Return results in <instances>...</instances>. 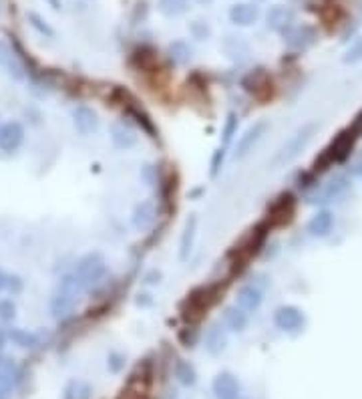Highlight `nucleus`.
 <instances>
[{"mask_svg":"<svg viewBox=\"0 0 362 399\" xmlns=\"http://www.w3.org/2000/svg\"><path fill=\"white\" fill-rule=\"evenodd\" d=\"M356 141H359L356 133L346 125V127L338 133L337 137L322 150V154L316 158V161H314V172H316V174H322V172H326L330 165L342 163V161L348 160L350 154H352V150H354V145H356Z\"/></svg>","mask_w":362,"mask_h":399,"instance_id":"obj_1","label":"nucleus"},{"mask_svg":"<svg viewBox=\"0 0 362 399\" xmlns=\"http://www.w3.org/2000/svg\"><path fill=\"white\" fill-rule=\"evenodd\" d=\"M71 274L75 276L81 293L83 291H91L107 276V260H105L103 254L97 252V250L89 252V254L78 258L75 268L71 270Z\"/></svg>","mask_w":362,"mask_h":399,"instance_id":"obj_2","label":"nucleus"},{"mask_svg":"<svg viewBox=\"0 0 362 399\" xmlns=\"http://www.w3.org/2000/svg\"><path fill=\"white\" fill-rule=\"evenodd\" d=\"M78 293H81V289H78L75 276H73L71 272L65 274V276L58 280V285H56V289H54V293H52L51 296V305H49V307H51L52 319H69V317L73 315L75 307H77Z\"/></svg>","mask_w":362,"mask_h":399,"instance_id":"obj_3","label":"nucleus"},{"mask_svg":"<svg viewBox=\"0 0 362 399\" xmlns=\"http://www.w3.org/2000/svg\"><path fill=\"white\" fill-rule=\"evenodd\" d=\"M316 130H318V123H306V125H302V127L294 133L284 145L280 147V152H278L274 163H276V165H288V163H292V161L296 160V158L306 150V145L312 141Z\"/></svg>","mask_w":362,"mask_h":399,"instance_id":"obj_4","label":"nucleus"},{"mask_svg":"<svg viewBox=\"0 0 362 399\" xmlns=\"http://www.w3.org/2000/svg\"><path fill=\"white\" fill-rule=\"evenodd\" d=\"M274 325L286 335H298L306 327V313L296 305H282L274 311Z\"/></svg>","mask_w":362,"mask_h":399,"instance_id":"obj_5","label":"nucleus"},{"mask_svg":"<svg viewBox=\"0 0 362 399\" xmlns=\"http://www.w3.org/2000/svg\"><path fill=\"white\" fill-rule=\"evenodd\" d=\"M213 289L215 287L207 285V287H200V289H195V291H191V293L187 294V298L183 303V319H202V315L215 303V291Z\"/></svg>","mask_w":362,"mask_h":399,"instance_id":"obj_6","label":"nucleus"},{"mask_svg":"<svg viewBox=\"0 0 362 399\" xmlns=\"http://www.w3.org/2000/svg\"><path fill=\"white\" fill-rule=\"evenodd\" d=\"M268 130H270V123H268V121H256L254 125H250L246 132L239 135V139L235 141V145H233V158H235V160L248 158V156L254 152V147L264 139V135L268 133Z\"/></svg>","mask_w":362,"mask_h":399,"instance_id":"obj_7","label":"nucleus"},{"mask_svg":"<svg viewBox=\"0 0 362 399\" xmlns=\"http://www.w3.org/2000/svg\"><path fill=\"white\" fill-rule=\"evenodd\" d=\"M350 178L346 174H337L332 176L322 187H316V192L310 196L312 204H328L334 202L338 198H342L348 190H350Z\"/></svg>","mask_w":362,"mask_h":399,"instance_id":"obj_8","label":"nucleus"},{"mask_svg":"<svg viewBox=\"0 0 362 399\" xmlns=\"http://www.w3.org/2000/svg\"><path fill=\"white\" fill-rule=\"evenodd\" d=\"M211 391L215 399H239L242 383L232 371H220L211 381Z\"/></svg>","mask_w":362,"mask_h":399,"instance_id":"obj_9","label":"nucleus"},{"mask_svg":"<svg viewBox=\"0 0 362 399\" xmlns=\"http://www.w3.org/2000/svg\"><path fill=\"white\" fill-rule=\"evenodd\" d=\"M230 343V335H228V327L224 323H213L209 325V329L206 331L204 337V345L206 351L211 357H220Z\"/></svg>","mask_w":362,"mask_h":399,"instance_id":"obj_10","label":"nucleus"},{"mask_svg":"<svg viewBox=\"0 0 362 399\" xmlns=\"http://www.w3.org/2000/svg\"><path fill=\"white\" fill-rule=\"evenodd\" d=\"M264 303V291L259 289L258 285H242L237 291H235V298H233V305H237L242 311H246L248 315L259 311Z\"/></svg>","mask_w":362,"mask_h":399,"instance_id":"obj_11","label":"nucleus"},{"mask_svg":"<svg viewBox=\"0 0 362 399\" xmlns=\"http://www.w3.org/2000/svg\"><path fill=\"white\" fill-rule=\"evenodd\" d=\"M25 141V127L19 121H6L0 125V150L4 154L17 152Z\"/></svg>","mask_w":362,"mask_h":399,"instance_id":"obj_12","label":"nucleus"},{"mask_svg":"<svg viewBox=\"0 0 362 399\" xmlns=\"http://www.w3.org/2000/svg\"><path fill=\"white\" fill-rule=\"evenodd\" d=\"M259 6L256 2H237L233 4L228 12L230 17V23L235 25V27H252L256 25L259 19Z\"/></svg>","mask_w":362,"mask_h":399,"instance_id":"obj_13","label":"nucleus"},{"mask_svg":"<svg viewBox=\"0 0 362 399\" xmlns=\"http://www.w3.org/2000/svg\"><path fill=\"white\" fill-rule=\"evenodd\" d=\"M198 226H200V218L198 214H189L185 224H183V230H181L180 238V260L181 263H187L191 252H193V246H195V238H198Z\"/></svg>","mask_w":362,"mask_h":399,"instance_id":"obj_14","label":"nucleus"},{"mask_svg":"<svg viewBox=\"0 0 362 399\" xmlns=\"http://www.w3.org/2000/svg\"><path fill=\"white\" fill-rule=\"evenodd\" d=\"M334 224H337L334 214L324 208V210H318V212L314 214L310 220H308V224H306V232L310 234L312 238H326V236H330V234H332Z\"/></svg>","mask_w":362,"mask_h":399,"instance_id":"obj_15","label":"nucleus"},{"mask_svg":"<svg viewBox=\"0 0 362 399\" xmlns=\"http://www.w3.org/2000/svg\"><path fill=\"white\" fill-rule=\"evenodd\" d=\"M318 34H316V28L310 25H300V27H292L286 32V43L290 49L294 51H306L310 49L312 45L316 43Z\"/></svg>","mask_w":362,"mask_h":399,"instance_id":"obj_16","label":"nucleus"},{"mask_svg":"<svg viewBox=\"0 0 362 399\" xmlns=\"http://www.w3.org/2000/svg\"><path fill=\"white\" fill-rule=\"evenodd\" d=\"M73 117V125L81 135H91L99 130V117L97 113L87 105H78L71 111Z\"/></svg>","mask_w":362,"mask_h":399,"instance_id":"obj_17","label":"nucleus"},{"mask_svg":"<svg viewBox=\"0 0 362 399\" xmlns=\"http://www.w3.org/2000/svg\"><path fill=\"white\" fill-rule=\"evenodd\" d=\"M157 220V206L153 200H143L139 202L133 212H131V224L141 232V230H147L156 224Z\"/></svg>","mask_w":362,"mask_h":399,"instance_id":"obj_18","label":"nucleus"},{"mask_svg":"<svg viewBox=\"0 0 362 399\" xmlns=\"http://www.w3.org/2000/svg\"><path fill=\"white\" fill-rule=\"evenodd\" d=\"M0 69L14 81L25 79V69H23L21 61L17 59L14 51L4 41H0Z\"/></svg>","mask_w":362,"mask_h":399,"instance_id":"obj_19","label":"nucleus"},{"mask_svg":"<svg viewBox=\"0 0 362 399\" xmlns=\"http://www.w3.org/2000/svg\"><path fill=\"white\" fill-rule=\"evenodd\" d=\"M292 19H294V14H292L286 6H282V4L272 6V8L268 10V14H266L268 28L278 30V32H288V30L292 28Z\"/></svg>","mask_w":362,"mask_h":399,"instance_id":"obj_20","label":"nucleus"},{"mask_svg":"<svg viewBox=\"0 0 362 399\" xmlns=\"http://www.w3.org/2000/svg\"><path fill=\"white\" fill-rule=\"evenodd\" d=\"M19 379H21V369H19L17 361L10 355L0 353V385L12 387L19 383Z\"/></svg>","mask_w":362,"mask_h":399,"instance_id":"obj_21","label":"nucleus"},{"mask_svg":"<svg viewBox=\"0 0 362 399\" xmlns=\"http://www.w3.org/2000/svg\"><path fill=\"white\" fill-rule=\"evenodd\" d=\"M248 323H250L248 313L242 311L237 305L226 307V311H224V325L228 327V331H232V333H244L246 327H248Z\"/></svg>","mask_w":362,"mask_h":399,"instance_id":"obj_22","label":"nucleus"},{"mask_svg":"<svg viewBox=\"0 0 362 399\" xmlns=\"http://www.w3.org/2000/svg\"><path fill=\"white\" fill-rule=\"evenodd\" d=\"M173 375H175L178 383L183 385V387H187V389H191V387L198 385V369H195L189 361H185V359H178V361H175Z\"/></svg>","mask_w":362,"mask_h":399,"instance_id":"obj_23","label":"nucleus"},{"mask_svg":"<svg viewBox=\"0 0 362 399\" xmlns=\"http://www.w3.org/2000/svg\"><path fill=\"white\" fill-rule=\"evenodd\" d=\"M111 139H113L115 147H119V150H129L137 143V135L121 123H115L111 127Z\"/></svg>","mask_w":362,"mask_h":399,"instance_id":"obj_24","label":"nucleus"},{"mask_svg":"<svg viewBox=\"0 0 362 399\" xmlns=\"http://www.w3.org/2000/svg\"><path fill=\"white\" fill-rule=\"evenodd\" d=\"M8 341H12V345L21 347V349H34L39 345V337L34 333L19 329V327H12L8 331Z\"/></svg>","mask_w":362,"mask_h":399,"instance_id":"obj_25","label":"nucleus"},{"mask_svg":"<svg viewBox=\"0 0 362 399\" xmlns=\"http://www.w3.org/2000/svg\"><path fill=\"white\" fill-rule=\"evenodd\" d=\"M157 10L167 19H175L189 10V0H159Z\"/></svg>","mask_w":362,"mask_h":399,"instance_id":"obj_26","label":"nucleus"},{"mask_svg":"<svg viewBox=\"0 0 362 399\" xmlns=\"http://www.w3.org/2000/svg\"><path fill=\"white\" fill-rule=\"evenodd\" d=\"M237 125H239V117H237V113L230 111V113H228V117H226L224 130H222V141H220V145H222V147L230 150L233 137L237 135Z\"/></svg>","mask_w":362,"mask_h":399,"instance_id":"obj_27","label":"nucleus"},{"mask_svg":"<svg viewBox=\"0 0 362 399\" xmlns=\"http://www.w3.org/2000/svg\"><path fill=\"white\" fill-rule=\"evenodd\" d=\"M167 53H169V59H171L175 65H185V63H189V59H191V47H189L185 41H173V43L169 45Z\"/></svg>","mask_w":362,"mask_h":399,"instance_id":"obj_28","label":"nucleus"},{"mask_svg":"<svg viewBox=\"0 0 362 399\" xmlns=\"http://www.w3.org/2000/svg\"><path fill=\"white\" fill-rule=\"evenodd\" d=\"M93 387L85 381H71L65 389V399H91Z\"/></svg>","mask_w":362,"mask_h":399,"instance_id":"obj_29","label":"nucleus"},{"mask_svg":"<svg viewBox=\"0 0 362 399\" xmlns=\"http://www.w3.org/2000/svg\"><path fill=\"white\" fill-rule=\"evenodd\" d=\"M26 21H28V25L34 28L39 34H43V37H54V30L49 27V23H47L41 14H36V12H26Z\"/></svg>","mask_w":362,"mask_h":399,"instance_id":"obj_30","label":"nucleus"},{"mask_svg":"<svg viewBox=\"0 0 362 399\" xmlns=\"http://www.w3.org/2000/svg\"><path fill=\"white\" fill-rule=\"evenodd\" d=\"M362 61V39H356L354 43H350V47L342 54V63L344 65H356Z\"/></svg>","mask_w":362,"mask_h":399,"instance_id":"obj_31","label":"nucleus"},{"mask_svg":"<svg viewBox=\"0 0 362 399\" xmlns=\"http://www.w3.org/2000/svg\"><path fill=\"white\" fill-rule=\"evenodd\" d=\"M226 156H228V150L226 147H217L215 152H213V156H211V163H209V176L211 178H215L222 170H224V161H226Z\"/></svg>","mask_w":362,"mask_h":399,"instance_id":"obj_32","label":"nucleus"},{"mask_svg":"<svg viewBox=\"0 0 362 399\" xmlns=\"http://www.w3.org/2000/svg\"><path fill=\"white\" fill-rule=\"evenodd\" d=\"M17 319V305L12 298H0V320L12 323Z\"/></svg>","mask_w":362,"mask_h":399,"instance_id":"obj_33","label":"nucleus"},{"mask_svg":"<svg viewBox=\"0 0 362 399\" xmlns=\"http://www.w3.org/2000/svg\"><path fill=\"white\" fill-rule=\"evenodd\" d=\"M107 367H109L111 373H121L125 369V355H121V353H117V351L109 353V357H107Z\"/></svg>","mask_w":362,"mask_h":399,"instance_id":"obj_34","label":"nucleus"},{"mask_svg":"<svg viewBox=\"0 0 362 399\" xmlns=\"http://www.w3.org/2000/svg\"><path fill=\"white\" fill-rule=\"evenodd\" d=\"M6 291L12 294V296H19V294L25 291V280H23V278H21L19 274H8Z\"/></svg>","mask_w":362,"mask_h":399,"instance_id":"obj_35","label":"nucleus"},{"mask_svg":"<svg viewBox=\"0 0 362 399\" xmlns=\"http://www.w3.org/2000/svg\"><path fill=\"white\" fill-rule=\"evenodd\" d=\"M191 32H193L200 41H204V39L209 37V32H211V30H209V27H207L204 21H195V23L191 25Z\"/></svg>","mask_w":362,"mask_h":399,"instance_id":"obj_36","label":"nucleus"},{"mask_svg":"<svg viewBox=\"0 0 362 399\" xmlns=\"http://www.w3.org/2000/svg\"><path fill=\"white\" fill-rule=\"evenodd\" d=\"M348 127H350L352 132L356 133V137L361 139V137H362V109L359 111V113H356V115H354V117H352V121L348 123Z\"/></svg>","mask_w":362,"mask_h":399,"instance_id":"obj_37","label":"nucleus"},{"mask_svg":"<svg viewBox=\"0 0 362 399\" xmlns=\"http://www.w3.org/2000/svg\"><path fill=\"white\" fill-rule=\"evenodd\" d=\"M161 283V272L159 270H151L145 274V285H159Z\"/></svg>","mask_w":362,"mask_h":399,"instance_id":"obj_38","label":"nucleus"},{"mask_svg":"<svg viewBox=\"0 0 362 399\" xmlns=\"http://www.w3.org/2000/svg\"><path fill=\"white\" fill-rule=\"evenodd\" d=\"M135 303H137V305H139V307H149V305H151V303H153V298H149V294H137V298H135Z\"/></svg>","mask_w":362,"mask_h":399,"instance_id":"obj_39","label":"nucleus"},{"mask_svg":"<svg viewBox=\"0 0 362 399\" xmlns=\"http://www.w3.org/2000/svg\"><path fill=\"white\" fill-rule=\"evenodd\" d=\"M6 283H8V274H6V272H4V270L0 268V293H2L4 289H6Z\"/></svg>","mask_w":362,"mask_h":399,"instance_id":"obj_40","label":"nucleus"},{"mask_svg":"<svg viewBox=\"0 0 362 399\" xmlns=\"http://www.w3.org/2000/svg\"><path fill=\"white\" fill-rule=\"evenodd\" d=\"M6 341H8V333L4 329H0V351L6 347Z\"/></svg>","mask_w":362,"mask_h":399,"instance_id":"obj_41","label":"nucleus"},{"mask_svg":"<svg viewBox=\"0 0 362 399\" xmlns=\"http://www.w3.org/2000/svg\"><path fill=\"white\" fill-rule=\"evenodd\" d=\"M0 399H8V387L0 385Z\"/></svg>","mask_w":362,"mask_h":399,"instance_id":"obj_42","label":"nucleus"},{"mask_svg":"<svg viewBox=\"0 0 362 399\" xmlns=\"http://www.w3.org/2000/svg\"><path fill=\"white\" fill-rule=\"evenodd\" d=\"M49 4H51L54 10H61V0H49Z\"/></svg>","mask_w":362,"mask_h":399,"instance_id":"obj_43","label":"nucleus"},{"mask_svg":"<svg viewBox=\"0 0 362 399\" xmlns=\"http://www.w3.org/2000/svg\"><path fill=\"white\" fill-rule=\"evenodd\" d=\"M195 2H198V4H209L211 0H195Z\"/></svg>","mask_w":362,"mask_h":399,"instance_id":"obj_44","label":"nucleus"}]
</instances>
